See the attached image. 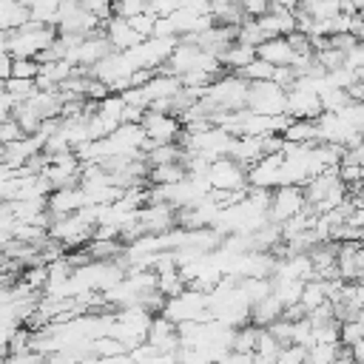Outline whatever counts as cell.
Returning <instances> with one entry per match:
<instances>
[{"label": "cell", "mask_w": 364, "mask_h": 364, "mask_svg": "<svg viewBox=\"0 0 364 364\" xmlns=\"http://www.w3.org/2000/svg\"><path fill=\"white\" fill-rule=\"evenodd\" d=\"M159 316H165L168 321L173 324H185V321H205L210 318L208 313V293H199V290H191L185 287L182 293L165 299Z\"/></svg>", "instance_id": "cell-1"}, {"label": "cell", "mask_w": 364, "mask_h": 364, "mask_svg": "<svg viewBox=\"0 0 364 364\" xmlns=\"http://www.w3.org/2000/svg\"><path fill=\"white\" fill-rule=\"evenodd\" d=\"M256 57L264 60V63H270L273 68H279V65H293V60H296L290 43H287L284 37H270V40L259 43V46H256Z\"/></svg>", "instance_id": "cell-7"}, {"label": "cell", "mask_w": 364, "mask_h": 364, "mask_svg": "<svg viewBox=\"0 0 364 364\" xmlns=\"http://www.w3.org/2000/svg\"><path fill=\"white\" fill-rule=\"evenodd\" d=\"M205 179H208L210 191H245L247 188V171L239 162H233L230 156H219V159L208 162Z\"/></svg>", "instance_id": "cell-5"}, {"label": "cell", "mask_w": 364, "mask_h": 364, "mask_svg": "<svg viewBox=\"0 0 364 364\" xmlns=\"http://www.w3.org/2000/svg\"><path fill=\"white\" fill-rule=\"evenodd\" d=\"M40 63L37 60H11V77L14 80H37Z\"/></svg>", "instance_id": "cell-9"}, {"label": "cell", "mask_w": 364, "mask_h": 364, "mask_svg": "<svg viewBox=\"0 0 364 364\" xmlns=\"http://www.w3.org/2000/svg\"><path fill=\"white\" fill-rule=\"evenodd\" d=\"M139 128H142V136H145V148H151V145H171V142H179V136H182V122L176 117L162 114V111H151V108L142 111Z\"/></svg>", "instance_id": "cell-2"}, {"label": "cell", "mask_w": 364, "mask_h": 364, "mask_svg": "<svg viewBox=\"0 0 364 364\" xmlns=\"http://www.w3.org/2000/svg\"><path fill=\"white\" fill-rule=\"evenodd\" d=\"M245 108L253 111V114H264V117H282L284 114V88H279L270 80H264V82H247Z\"/></svg>", "instance_id": "cell-3"}, {"label": "cell", "mask_w": 364, "mask_h": 364, "mask_svg": "<svg viewBox=\"0 0 364 364\" xmlns=\"http://www.w3.org/2000/svg\"><path fill=\"white\" fill-rule=\"evenodd\" d=\"M145 344L154 347L156 353H176L179 350V333L176 324L168 321L165 316H151V324L145 330Z\"/></svg>", "instance_id": "cell-6"}, {"label": "cell", "mask_w": 364, "mask_h": 364, "mask_svg": "<svg viewBox=\"0 0 364 364\" xmlns=\"http://www.w3.org/2000/svg\"><path fill=\"white\" fill-rule=\"evenodd\" d=\"M3 364H46V355H40L34 350H23V353H9L3 358Z\"/></svg>", "instance_id": "cell-10"}, {"label": "cell", "mask_w": 364, "mask_h": 364, "mask_svg": "<svg viewBox=\"0 0 364 364\" xmlns=\"http://www.w3.org/2000/svg\"><path fill=\"white\" fill-rule=\"evenodd\" d=\"M11 330H14V327H3V324H0V355H3V358L9 355V338H11Z\"/></svg>", "instance_id": "cell-11"}, {"label": "cell", "mask_w": 364, "mask_h": 364, "mask_svg": "<svg viewBox=\"0 0 364 364\" xmlns=\"http://www.w3.org/2000/svg\"><path fill=\"white\" fill-rule=\"evenodd\" d=\"M364 341V324H361V316L358 318H344L338 321V344L341 347H353Z\"/></svg>", "instance_id": "cell-8"}, {"label": "cell", "mask_w": 364, "mask_h": 364, "mask_svg": "<svg viewBox=\"0 0 364 364\" xmlns=\"http://www.w3.org/2000/svg\"><path fill=\"white\" fill-rule=\"evenodd\" d=\"M304 210V193L301 185H276L270 191V202H267V222L273 225H284L287 219H293L296 213Z\"/></svg>", "instance_id": "cell-4"}]
</instances>
